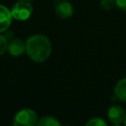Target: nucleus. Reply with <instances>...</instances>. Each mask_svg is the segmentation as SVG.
I'll use <instances>...</instances> for the list:
<instances>
[{"label":"nucleus","mask_w":126,"mask_h":126,"mask_svg":"<svg viewBox=\"0 0 126 126\" xmlns=\"http://www.w3.org/2000/svg\"><path fill=\"white\" fill-rule=\"evenodd\" d=\"M26 52L32 61L41 63L49 57L51 53V43L45 35H32L26 41Z\"/></svg>","instance_id":"1"},{"label":"nucleus","mask_w":126,"mask_h":126,"mask_svg":"<svg viewBox=\"0 0 126 126\" xmlns=\"http://www.w3.org/2000/svg\"><path fill=\"white\" fill-rule=\"evenodd\" d=\"M13 124L15 126H33L37 124L36 113L30 108L20 110L14 117Z\"/></svg>","instance_id":"2"},{"label":"nucleus","mask_w":126,"mask_h":126,"mask_svg":"<svg viewBox=\"0 0 126 126\" xmlns=\"http://www.w3.org/2000/svg\"><path fill=\"white\" fill-rule=\"evenodd\" d=\"M32 13V6L29 1L21 0L17 2L11 11L12 17L19 21H25L31 17Z\"/></svg>","instance_id":"3"},{"label":"nucleus","mask_w":126,"mask_h":126,"mask_svg":"<svg viewBox=\"0 0 126 126\" xmlns=\"http://www.w3.org/2000/svg\"><path fill=\"white\" fill-rule=\"evenodd\" d=\"M126 112L124 109L119 105H112L108 108L107 117L113 124H121L124 121Z\"/></svg>","instance_id":"4"},{"label":"nucleus","mask_w":126,"mask_h":126,"mask_svg":"<svg viewBox=\"0 0 126 126\" xmlns=\"http://www.w3.org/2000/svg\"><path fill=\"white\" fill-rule=\"evenodd\" d=\"M7 50L13 56L23 55L26 51V42H24L20 38H13L8 42Z\"/></svg>","instance_id":"5"},{"label":"nucleus","mask_w":126,"mask_h":126,"mask_svg":"<svg viewBox=\"0 0 126 126\" xmlns=\"http://www.w3.org/2000/svg\"><path fill=\"white\" fill-rule=\"evenodd\" d=\"M55 12L59 18L68 19L73 15V6L71 3L62 0L55 6Z\"/></svg>","instance_id":"6"},{"label":"nucleus","mask_w":126,"mask_h":126,"mask_svg":"<svg viewBox=\"0 0 126 126\" xmlns=\"http://www.w3.org/2000/svg\"><path fill=\"white\" fill-rule=\"evenodd\" d=\"M12 18L11 11L7 7L0 5V32H5L10 27Z\"/></svg>","instance_id":"7"},{"label":"nucleus","mask_w":126,"mask_h":126,"mask_svg":"<svg viewBox=\"0 0 126 126\" xmlns=\"http://www.w3.org/2000/svg\"><path fill=\"white\" fill-rule=\"evenodd\" d=\"M114 94L118 99L126 101V78H123L116 83L114 87Z\"/></svg>","instance_id":"8"},{"label":"nucleus","mask_w":126,"mask_h":126,"mask_svg":"<svg viewBox=\"0 0 126 126\" xmlns=\"http://www.w3.org/2000/svg\"><path fill=\"white\" fill-rule=\"evenodd\" d=\"M39 126H60V122L53 116H44L37 121Z\"/></svg>","instance_id":"9"},{"label":"nucleus","mask_w":126,"mask_h":126,"mask_svg":"<svg viewBox=\"0 0 126 126\" xmlns=\"http://www.w3.org/2000/svg\"><path fill=\"white\" fill-rule=\"evenodd\" d=\"M88 126H106V122L104 120H102L99 117H94V118H91L87 123Z\"/></svg>","instance_id":"10"},{"label":"nucleus","mask_w":126,"mask_h":126,"mask_svg":"<svg viewBox=\"0 0 126 126\" xmlns=\"http://www.w3.org/2000/svg\"><path fill=\"white\" fill-rule=\"evenodd\" d=\"M100 6L104 10L112 9L115 5V0H100Z\"/></svg>","instance_id":"11"},{"label":"nucleus","mask_w":126,"mask_h":126,"mask_svg":"<svg viewBox=\"0 0 126 126\" xmlns=\"http://www.w3.org/2000/svg\"><path fill=\"white\" fill-rule=\"evenodd\" d=\"M7 38L4 36V35H1L0 34V55H2L5 50L7 49Z\"/></svg>","instance_id":"12"},{"label":"nucleus","mask_w":126,"mask_h":126,"mask_svg":"<svg viewBox=\"0 0 126 126\" xmlns=\"http://www.w3.org/2000/svg\"><path fill=\"white\" fill-rule=\"evenodd\" d=\"M115 5L120 10L126 12V0H115Z\"/></svg>","instance_id":"13"},{"label":"nucleus","mask_w":126,"mask_h":126,"mask_svg":"<svg viewBox=\"0 0 126 126\" xmlns=\"http://www.w3.org/2000/svg\"><path fill=\"white\" fill-rule=\"evenodd\" d=\"M123 124L126 125V114H125V117H124V121H123Z\"/></svg>","instance_id":"14"},{"label":"nucleus","mask_w":126,"mask_h":126,"mask_svg":"<svg viewBox=\"0 0 126 126\" xmlns=\"http://www.w3.org/2000/svg\"><path fill=\"white\" fill-rule=\"evenodd\" d=\"M56 1H62V0H56Z\"/></svg>","instance_id":"15"},{"label":"nucleus","mask_w":126,"mask_h":126,"mask_svg":"<svg viewBox=\"0 0 126 126\" xmlns=\"http://www.w3.org/2000/svg\"><path fill=\"white\" fill-rule=\"evenodd\" d=\"M26 1H31V0H26Z\"/></svg>","instance_id":"16"}]
</instances>
